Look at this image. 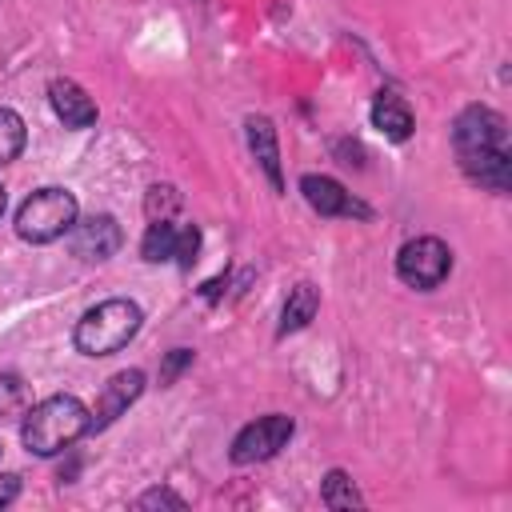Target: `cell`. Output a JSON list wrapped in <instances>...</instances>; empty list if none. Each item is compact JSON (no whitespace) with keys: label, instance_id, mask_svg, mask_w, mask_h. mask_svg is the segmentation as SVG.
<instances>
[{"label":"cell","instance_id":"cell-3","mask_svg":"<svg viewBox=\"0 0 512 512\" xmlns=\"http://www.w3.org/2000/svg\"><path fill=\"white\" fill-rule=\"evenodd\" d=\"M76 224V196L68 188H40L16 212V232L28 244L60 240Z\"/></svg>","mask_w":512,"mask_h":512},{"label":"cell","instance_id":"cell-20","mask_svg":"<svg viewBox=\"0 0 512 512\" xmlns=\"http://www.w3.org/2000/svg\"><path fill=\"white\" fill-rule=\"evenodd\" d=\"M196 252H200V232L196 228H180V236H176V264L180 268H192Z\"/></svg>","mask_w":512,"mask_h":512},{"label":"cell","instance_id":"cell-7","mask_svg":"<svg viewBox=\"0 0 512 512\" xmlns=\"http://www.w3.org/2000/svg\"><path fill=\"white\" fill-rule=\"evenodd\" d=\"M504 140V120L492 112V108H464L456 116V128H452V144L456 152H476V148H500Z\"/></svg>","mask_w":512,"mask_h":512},{"label":"cell","instance_id":"cell-1","mask_svg":"<svg viewBox=\"0 0 512 512\" xmlns=\"http://www.w3.org/2000/svg\"><path fill=\"white\" fill-rule=\"evenodd\" d=\"M88 432V408L76 396H48L24 412L20 440L36 456H56Z\"/></svg>","mask_w":512,"mask_h":512},{"label":"cell","instance_id":"cell-9","mask_svg":"<svg viewBox=\"0 0 512 512\" xmlns=\"http://www.w3.org/2000/svg\"><path fill=\"white\" fill-rule=\"evenodd\" d=\"M460 168L472 184L492 188V192H508L512 184V160L504 148H476V152H460Z\"/></svg>","mask_w":512,"mask_h":512},{"label":"cell","instance_id":"cell-21","mask_svg":"<svg viewBox=\"0 0 512 512\" xmlns=\"http://www.w3.org/2000/svg\"><path fill=\"white\" fill-rule=\"evenodd\" d=\"M136 508H184V500L176 492H168V488H152V492H144L136 500Z\"/></svg>","mask_w":512,"mask_h":512},{"label":"cell","instance_id":"cell-8","mask_svg":"<svg viewBox=\"0 0 512 512\" xmlns=\"http://www.w3.org/2000/svg\"><path fill=\"white\" fill-rule=\"evenodd\" d=\"M68 236H72V252L80 260H108L120 248V224L108 212L88 216V220H76L68 228Z\"/></svg>","mask_w":512,"mask_h":512},{"label":"cell","instance_id":"cell-2","mask_svg":"<svg viewBox=\"0 0 512 512\" xmlns=\"http://www.w3.org/2000/svg\"><path fill=\"white\" fill-rule=\"evenodd\" d=\"M140 324H144L140 304L116 296V300H104V304L88 308V312L76 320L72 340H76V348H80L84 356H112V352H120V348L140 332Z\"/></svg>","mask_w":512,"mask_h":512},{"label":"cell","instance_id":"cell-10","mask_svg":"<svg viewBox=\"0 0 512 512\" xmlns=\"http://www.w3.org/2000/svg\"><path fill=\"white\" fill-rule=\"evenodd\" d=\"M300 192H304V200H308L320 216H368V208L356 204V200L344 192V184L332 180V176H304V180H300Z\"/></svg>","mask_w":512,"mask_h":512},{"label":"cell","instance_id":"cell-16","mask_svg":"<svg viewBox=\"0 0 512 512\" xmlns=\"http://www.w3.org/2000/svg\"><path fill=\"white\" fill-rule=\"evenodd\" d=\"M320 500H324L328 508H356V504H360V492H356V484L348 480V472H340V468H332V472L324 476V488H320Z\"/></svg>","mask_w":512,"mask_h":512},{"label":"cell","instance_id":"cell-18","mask_svg":"<svg viewBox=\"0 0 512 512\" xmlns=\"http://www.w3.org/2000/svg\"><path fill=\"white\" fill-rule=\"evenodd\" d=\"M24 404H28V392H24L20 376H0V424L12 420V416H20Z\"/></svg>","mask_w":512,"mask_h":512},{"label":"cell","instance_id":"cell-23","mask_svg":"<svg viewBox=\"0 0 512 512\" xmlns=\"http://www.w3.org/2000/svg\"><path fill=\"white\" fill-rule=\"evenodd\" d=\"M16 492H20V476L0 472V508H4V504H12V500H16Z\"/></svg>","mask_w":512,"mask_h":512},{"label":"cell","instance_id":"cell-17","mask_svg":"<svg viewBox=\"0 0 512 512\" xmlns=\"http://www.w3.org/2000/svg\"><path fill=\"white\" fill-rule=\"evenodd\" d=\"M24 148V120L12 108H0V164L16 160Z\"/></svg>","mask_w":512,"mask_h":512},{"label":"cell","instance_id":"cell-19","mask_svg":"<svg viewBox=\"0 0 512 512\" xmlns=\"http://www.w3.org/2000/svg\"><path fill=\"white\" fill-rule=\"evenodd\" d=\"M176 208H180V196H176V188H168V184H156V188H148V196H144V212H148V220H168Z\"/></svg>","mask_w":512,"mask_h":512},{"label":"cell","instance_id":"cell-6","mask_svg":"<svg viewBox=\"0 0 512 512\" xmlns=\"http://www.w3.org/2000/svg\"><path fill=\"white\" fill-rule=\"evenodd\" d=\"M140 392H144V372H140V368H124V372H116V376L104 384L96 408L88 412V432H100V428H108L116 416H124L128 404H132Z\"/></svg>","mask_w":512,"mask_h":512},{"label":"cell","instance_id":"cell-11","mask_svg":"<svg viewBox=\"0 0 512 512\" xmlns=\"http://www.w3.org/2000/svg\"><path fill=\"white\" fill-rule=\"evenodd\" d=\"M48 100H52L56 116L64 120V128H92L96 124V104L76 80H52Z\"/></svg>","mask_w":512,"mask_h":512},{"label":"cell","instance_id":"cell-14","mask_svg":"<svg viewBox=\"0 0 512 512\" xmlns=\"http://www.w3.org/2000/svg\"><path fill=\"white\" fill-rule=\"evenodd\" d=\"M316 308H320V292H316L308 280L296 284V288L288 292V300H284V312H280V336L300 332V328L316 316Z\"/></svg>","mask_w":512,"mask_h":512},{"label":"cell","instance_id":"cell-4","mask_svg":"<svg viewBox=\"0 0 512 512\" xmlns=\"http://www.w3.org/2000/svg\"><path fill=\"white\" fill-rule=\"evenodd\" d=\"M448 272H452V252L436 236H416L396 256V276L408 288H436Z\"/></svg>","mask_w":512,"mask_h":512},{"label":"cell","instance_id":"cell-5","mask_svg":"<svg viewBox=\"0 0 512 512\" xmlns=\"http://www.w3.org/2000/svg\"><path fill=\"white\" fill-rule=\"evenodd\" d=\"M292 432H296V424H292L288 416L268 412V416H260V420H252V424H244V428L236 432V440H232V460H236V464L272 460V456L292 440Z\"/></svg>","mask_w":512,"mask_h":512},{"label":"cell","instance_id":"cell-12","mask_svg":"<svg viewBox=\"0 0 512 512\" xmlns=\"http://www.w3.org/2000/svg\"><path fill=\"white\" fill-rule=\"evenodd\" d=\"M248 144H252V152H256L268 184L280 192L284 188V180H280V148H276V128H272L268 116H252L248 120Z\"/></svg>","mask_w":512,"mask_h":512},{"label":"cell","instance_id":"cell-22","mask_svg":"<svg viewBox=\"0 0 512 512\" xmlns=\"http://www.w3.org/2000/svg\"><path fill=\"white\" fill-rule=\"evenodd\" d=\"M184 364H192V352H188V348H172V356L164 360V372H160V380L168 384V380H172V376H176Z\"/></svg>","mask_w":512,"mask_h":512},{"label":"cell","instance_id":"cell-24","mask_svg":"<svg viewBox=\"0 0 512 512\" xmlns=\"http://www.w3.org/2000/svg\"><path fill=\"white\" fill-rule=\"evenodd\" d=\"M4 204H8V200H4V188H0V216H4Z\"/></svg>","mask_w":512,"mask_h":512},{"label":"cell","instance_id":"cell-13","mask_svg":"<svg viewBox=\"0 0 512 512\" xmlns=\"http://www.w3.org/2000/svg\"><path fill=\"white\" fill-rule=\"evenodd\" d=\"M372 124H376L388 140H408V136H412V108H408L400 96L380 92V96L372 100Z\"/></svg>","mask_w":512,"mask_h":512},{"label":"cell","instance_id":"cell-15","mask_svg":"<svg viewBox=\"0 0 512 512\" xmlns=\"http://www.w3.org/2000/svg\"><path fill=\"white\" fill-rule=\"evenodd\" d=\"M176 236H180V228L172 220H152L148 232H144V244H140L144 260H152V264L176 260Z\"/></svg>","mask_w":512,"mask_h":512}]
</instances>
